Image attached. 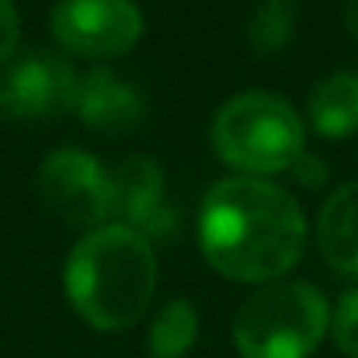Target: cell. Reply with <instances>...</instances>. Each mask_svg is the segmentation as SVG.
<instances>
[{
    "mask_svg": "<svg viewBox=\"0 0 358 358\" xmlns=\"http://www.w3.org/2000/svg\"><path fill=\"white\" fill-rule=\"evenodd\" d=\"M38 199L66 227H105L112 216L108 171L91 153L56 150L38 167Z\"/></svg>",
    "mask_w": 358,
    "mask_h": 358,
    "instance_id": "cell-5",
    "label": "cell"
},
{
    "mask_svg": "<svg viewBox=\"0 0 358 358\" xmlns=\"http://www.w3.org/2000/svg\"><path fill=\"white\" fill-rule=\"evenodd\" d=\"M327 334V299L310 282H271L234 317L240 358H310Z\"/></svg>",
    "mask_w": 358,
    "mask_h": 358,
    "instance_id": "cell-3",
    "label": "cell"
},
{
    "mask_svg": "<svg viewBox=\"0 0 358 358\" xmlns=\"http://www.w3.org/2000/svg\"><path fill=\"white\" fill-rule=\"evenodd\" d=\"M17 49V10L14 0H0V63L10 59Z\"/></svg>",
    "mask_w": 358,
    "mask_h": 358,
    "instance_id": "cell-15",
    "label": "cell"
},
{
    "mask_svg": "<svg viewBox=\"0 0 358 358\" xmlns=\"http://www.w3.org/2000/svg\"><path fill=\"white\" fill-rule=\"evenodd\" d=\"M331 331H334V345L348 358H358V289L345 292V299L338 303Z\"/></svg>",
    "mask_w": 358,
    "mask_h": 358,
    "instance_id": "cell-14",
    "label": "cell"
},
{
    "mask_svg": "<svg viewBox=\"0 0 358 358\" xmlns=\"http://www.w3.org/2000/svg\"><path fill=\"white\" fill-rule=\"evenodd\" d=\"M213 146L234 171H243V178L289 171L303 157V122L285 98L247 91L220 108Z\"/></svg>",
    "mask_w": 358,
    "mask_h": 358,
    "instance_id": "cell-4",
    "label": "cell"
},
{
    "mask_svg": "<svg viewBox=\"0 0 358 358\" xmlns=\"http://www.w3.org/2000/svg\"><path fill=\"white\" fill-rule=\"evenodd\" d=\"M345 28H348V35L358 42V0H345Z\"/></svg>",
    "mask_w": 358,
    "mask_h": 358,
    "instance_id": "cell-16",
    "label": "cell"
},
{
    "mask_svg": "<svg viewBox=\"0 0 358 358\" xmlns=\"http://www.w3.org/2000/svg\"><path fill=\"white\" fill-rule=\"evenodd\" d=\"M80 77L73 66L45 49L14 52L0 63V112L10 119H45L73 112Z\"/></svg>",
    "mask_w": 358,
    "mask_h": 358,
    "instance_id": "cell-6",
    "label": "cell"
},
{
    "mask_svg": "<svg viewBox=\"0 0 358 358\" xmlns=\"http://www.w3.org/2000/svg\"><path fill=\"white\" fill-rule=\"evenodd\" d=\"M310 119L320 136H348L358 129V77L331 73L310 91Z\"/></svg>",
    "mask_w": 358,
    "mask_h": 358,
    "instance_id": "cell-11",
    "label": "cell"
},
{
    "mask_svg": "<svg viewBox=\"0 0 358 358\" xmlns=\"http://www.w3.org/2000/svg\"><path fill=\"white\" fill-rule=\"evenodd\" d=\"M299 21V3L296 0H257L247 21V42L254 52H278L292 42Z\"/></svg>",
    "mask_w": 358,
    "mask_h": 358,
    "instance_id": "cell-13",
    "label": "cell"
},
{
    "mask_svg": "<svg viewBox=\"0 0 358 358\" xmlns=\"http://www.w3.org/2000/svg\"><path fill=\"white\" fill-rule=\"evenodd\" d=\"M317 243L338 271L358 275V181L338 188L320 209Z\"/></svg>",
    "mask_w": 358,
    "mask_h": 358,
    "instance_id": "cell-10",
    "label": "cell"
},
{
    "mask_svg": "<svg viewBox=\"0 0 358 358\" xmlns=\"http://www.w3.org/2000/svg\"><path fill=\"white\" fill-rule=\"evenodd\" d=\"M199 338V317L195 306L185 299H171L160 306V313L150 324V355L153 358H181L192 352Z\"/></svg>",
    "mask_w": 358,
    "mask_h": 358,
    "instance_id": "cell-12",
    "label": "cell"
},
{
    "mask_svg": "<svg viewBox=\"0 0 358 358\" xmlns=\"http://www.w3.org/2000/svg\"><path fill=\"white\" fill-rule=\"evenodd\" d=\"M112 192V216L122 227L143 237H171L174 234V209L164 202V171L150 157H125L119 167L108 171Z\"/></svg>",
    "mask_w": 358,
    "mask_h": 358,
    "instance_id": "cell-8",
    "label": "cell"
},
{
    "mask_svg": "<svg viewBox=\"0 0 358 358\" xmlns=\"http://www.w3.org/2000/svg\"><path fill=\"white\" fill-rule=\"evenodd\" d=\"M157 289V257L150 240L122 223L87 230L66 261V296L98 331L132 327Z\"/></svg>",
    "mask_w": 358,
    "mask_h": 358,
    "instance_id": "cell-2",
    "label": "cell"
},
{
    "mask_svg": "<svg viewBox=\"0 0 358 358\" xmlns=\"http://www.w3.org/2000/svg\"><path fill=\"white\" fill-rule=\"evenodd\" d=\"M199 240L206 261L234 282H278L306 247L303 209L278 185L227 178L202 206Z\"/></svg>",
    "mask_w": 358,
    "mask_h": 358,
    "instance_id": "cell-1",
    "label": "cell"
},
{
    "mask_svg": "<svg viewBox=\"0 0 358 358\" xmlns=\"http://www.w3.org/2000/svg\"><path fill=\"white\" fill-rule=\"evenodd\" d=\"M49 28L63 49L87 59H112L139 42L143 14L132 0H59Z\"/></svg>",
    "mask_w": 358,
    "mask_h": 358,
    "instance_id": "cell-7",
    "label": "cell"
},
{
    "mask_svg": "<svg viewBox=\"0 0 358 358\" xmlns=\"http://www.w3.org/2000/svg\"><path fill=\"white\" fill-rule=\"evenodd\" d=\"M73 112L84 119L91 132L101 136H125L139 129L146 119V101L143 94L119 80L112 70H87L77 84V105Z\"/></svg>",
    "mask_w": 358,
    "mask_h": 358,
    "instance_id": "cell-9",
    "label": "cell"
}]
</instances>
